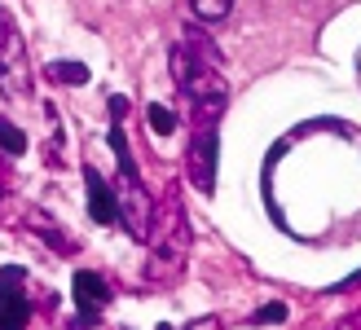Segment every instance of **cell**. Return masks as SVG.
I'll list each match as a JSON object with an SVG mask.
<instances>
[{"label":"cell","instance_id":"1","mask_svg":"<svg viewBox=\"0 0 361 330\" xmlns=\"http://www.w3.org/2000/svg\"><path fill=\"white\" fill-rule=\"evenodd\" d=\"M172 80L180 88V97L190 106V119L198 123H216L225 115V102H229V84H225V58L221 49L198 27H185V44L172 49Z\"/></svg>","mask_w":361,"mask_h":330},{"label":"cell","instance_id":"2","mask_svg":"<svg viewBox=\"0 0 361 330\" xmlns=\"http://www.w3.org/2000/svg\"><path fill=\"white\" fill-rule=\"evenodd\" d=\"M190 220L185 212H180L176 203V190H168V207H164V220H154V255H150V264H146V278L150 282H176L180 278V264H185V255H190Z\"/></svg>","mask_w":361,"mask_h":330},{"label":"cell","instance_id":"3","mask_svg":"<svg viewBox=\"0 0 361 330\" xmlns=\"http://www.w3.org/2000/svg\"><path fill=\"white\" fill-rule=\"evenodd\" d=\"M115 198H119V225L128 229V238H137V243H150V238H154L159 207H154V194L141 185V176H123V172H119Z\"/></svg>","mask_w":361,"mask_h":330},{"label":"cell","instance_id":"4","mask_svg":"<svg viewBox=\"0 0 361 330\" xmlns=\"http://www.w3.org/2000/svg\"><path fill=\"white\" fill-rule=\"evenodd\" d=\"M0 93L5 97H27L31 93V62H27V40L13 27V18H0Z\"/></svg>","mask_w":361,"mask_h":330},{"label":"cell","instance_id":"5","mask_svg":"<svg viewBox=\"0 0 361 330\" xmlns=\"http://www.w3.org/2000/svg\"><path fill=\"white\" fill-rule=\"evenodd\" d=\"M216 154H221V133H216V123H207L185 145V181L198 194L216 190Z\"/></svg>","mask_w":361,"mask_h":330},{"label":"cell","instance_id":"6","mask_svg":"<svg viewBox=\"0 0 361 330\" xmlns=\"http://www.w3.org/2000/svg\"><path fill=\"white\" fill-rule=\"evenodd\" d=\"M27 269L5 264L0 269V330H27L31 300H27Z\"/></svg>","mask_w":361,"mask_h":330},{"label":"cell","instance_id":"7","mask_svg":"<svg viewBox=\"0 0 361 330\" xmlns=\"http://www.w3.org/2000/svg\"><path fill=\"white\" fill-rule=\"evenodd\" d=\"M71 291H75V304H80V322L84 326H93L97 322V313L106 304H111V282L102 278V273H93V269H80L75 273V282H71Z\"/></svg>","mask_w":361,"mask_h":330},{"label":"cell","instance_id":"8","mask_svg":"<svg viewBox=\"0 0 361 330\" xmlns=\"http://www.w3.org/2000/svg\"><path fill=\"white\" fill-rule=\"evenodd\" d=\"M84 190H88V216H93L97 225H115V220H119V198L102 181V172L88 168V163H84Z\"/></svg>","mask_w":361,"mask_h":330},{"label":"cell","instance_id":"9","mask_svg":"<svg viewBox=\"0 0 361 330\" xmlns=\"http://www.w3.org/2000/svg\"><path fill=\"white\" fill-rule=\"evenodd\" d=\"M190 9L198 23H225L229 9H233V0H190Z\"/></svg>","mask_w":361,"mask_h":330},{"label":"cell","instance_id":"10","mask_svg":"<svg viewBox=\"0 0 361 330\" xmlns=\"http://www.w3.org/2000/svg\"><path fill=\"white\" fill-rule=\"evenodd\" d=\"M146 123H150V137H168V133H176V110H168V106L150 102V110H146Z\"/></svg>","mask_w":361,"mask_h":330},{"label":"cell","instance_id":"11","mask_svg":"<svg viewBox=\"0 0 361 330\" xmlns=\"http://www.w3.org/2000/svg\"><path fill=\"white\" fill-rule=\"evenodd\" d=\"M31 225L40 229V238H44V243H53V247H58L62 255H71V251H75V243H66V233H62L58 225H53V220H44L40 212H31Z\"/></svg>","mask_w":361,"mask_h":330},{"label":"cell","instance_id":"12","mask_svg":"<svg viewBox=\"0 0 361 330\" xmlns=\"http://www.w3.org/2000/svg\"><path fill=\"white\" fill-rule=\"evenodd\" d=\"M0 150H5V154H27V133H23V128H18V123H9V119H0Z\"/></svg>","mask_w":361,"mask_h":330},{"label":"cell","instance_id":"13","mask_svg":"<svg viewBox=\"0 0 361 330\" xmlns=\"http://www.w3.org/2000/svg\"><path fill=\"white\" fill-rule=\"evenodd\" d=\"M49 75H53V80H62V84H88V66L62 58V62H49Z\"/></svg>","mask_w":361,"mask_h":330},{"label":"cell","instance_id":"14","mask_svg":"<svg viewBox=\"0 0 361 330\" xmlns=\"http://www.w3.org/2000/svg\"><path fill=\"white\" fill-rule=\"evenodd\" d=\"M278 322H286V304L282 300H269V304H260L256 313H251V326H278Z\"/></svg>","mask_w":361,"mask_h":330},{"label":"cell","instance_id":"15","mask_svg":"<svg viewBox=\"0 0 361 330\" xmlns=\"http://www.w3.org/2000/svg\"><path fill=\"white\" fill-rule=\"evenodd\" d=\"M185 330H221V317H194Z\"/></svg>","mask_w":361,"mask_h":330},{"label":"cell","instance_id":"16","mask_svg":"<svg viewBox=\"0 0 361 330\" xmlns=\"http://www.w3.org/2000/svg\"><path fill=\"white\" fill-rule=\"evenodd\" d=\"M357 80H361V49H357Z\"/></svg>","mask_w":361,"mask_h":330},{"label":"cell","instance_id":"17","mask_svg":"<svg viewBox=\"0 0 361 330\" xmlns=\"http://www.w3.org/2000/svg\"><path fill=\"white\" fill-rule=\"evenodd\" d=\"M0 198H5V185H0Z\"/></svg>","mask_w":361,"mask_h":330},{"label":"cell","instance_id":"18","mask_svg":"<svg viewBox=\"0 0 361 330\" xmlns=\"http://www.w3.org/2000/svg\"><path fill=\"white\" fill-rule=\"evenodd\" d=\"M0 18H5V13H0Z\"/></svg>","mask_w":361,"mask_h":330}]
</instances>
